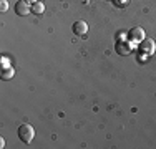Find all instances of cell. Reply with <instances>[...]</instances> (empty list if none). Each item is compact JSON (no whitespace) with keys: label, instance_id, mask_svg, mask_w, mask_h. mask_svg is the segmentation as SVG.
Instances as JSON below:
<instances>
[{"label":"cell","instance_id":"277c9868","mask_svg":"<svg viewBox=\"0 0 156 149\" xmlns=\"http://www.w3.org/2000/svg\"><path fill=\"white\" fill-rule=\"evenodd\" d=\"M115 50H116V53L120 55H129L133 50V43L129 42V40H120V42H116V45H115Z\"/></svg>","mask_w":156,"mask_h":149},{"label":"cell","instance_id":"30bf717a","mask_svg":"<svg viewBox=\"0 0 156 149\" xmlns=\"http://www.w3.org/2000/svg\"><path fill=\"white\" fill-rule=\"evenodd\" d=\"M113 2H115L116 7H126L129 3V0H113Z\"/></svg>","mask_w":156,"mask_h":149},{"label":"cell","instance_id":"ba28073f","mask_svg":"<svg viewBox=\"0 0 156 149\" xmlns=\"http://www.w3.org/2000/svg\"><path fill=\"white\" fill-rule=\"evenodd\" d=\"M45 12V5H43L42 2H35V3H32V13H35V15H40V13H43Z\"/></svg>","mask_w":156,"mask_h":149},{"label":"cell","instance_id":"8fae6325","mask_svg":"<svg viewBox=\"0 0 156 149\" xmlns=\"http://www.w3.org/2000/svg\"><path fill=\"white\" fill-rule=\"evenodd\" d=\"M0 147H5V139L3 137H0Z\"/></svg>","mask_w":156,"mask_h":149},{"label":"cell","instance_id":"7a4b0ae2","mask_svg":"<svg viewBox=\"0 0 156 149\" xmlns=\"http://www.w3.org/2000/svg\"><path fill=\"white\" fill-rule=\"evenodd\" d=\"M144 38H146V36H144V30L141 27H133L128 32V35H126V40H129L131 43H140V42H143Z\"/></svg>","mask_w":156,"mask_h":149},{"label":"cell","instance_id":"3957f363","mask_svg":"<svg viewBox=\"0 0 156 149\" xmlns=\"http://www.w3.org/2000/svg\"><path fill=\"white\" fill-rule=\"evenodd\" d=\"M138 50L141 51V53H144V55H153L154 51H156V43H154V40L144 38L143 42L138 43Z\"/></svg>","mask_w":156,"mask_h":149},{"label":"cell","instance_id":"52a82bcc","mask_svg":"<svg viewBox=\"0 0 156 149\" xmlns=\"http://www.w3.org/2000/svg\"><path fill=\"white\" fill-rule=\"evenodd\" d=\"M13 74H15V70H13L12 66H3L2 71H0V78H2L3 81H7V80H10Z\"/></svg>","mask_w":156,"mask_h":149},{"label":"cell","instance_id":"7c38bea8","mask_svg":"<svg viewBox=\"0 0 156 149\" xmlns=\"http://www.w3.org/2000/svg\"><path fill=\"white\" fill-rule=\"evenodd\" d=\"M25 2H27V3H30V5H32V3H35V2H38V0H25Z\"/></svg>","mask_w":156,"mask_h":149},{"label":"cell","instance_id":"5b68a950","mask_svg":"<svg viewBox=\"0 0 156 149\" xmlns=\"http://www.w3.org/2000/svg\"><path fill=\"white\" fill-rule=\"evenodd\" d=\"M30 12H32V7H30V3H27L25 0H18V2L15 3V13L17 15L23 17V15H27Z\"/></svg>","mask_w":156,"mask_h":149},{"label":"cell","instance_id":"9c48e42d","mask_svg":"<svg viewBox=\"0 0 156 149\" xmlns=\"http://www.w3.org/2000/svg\"><path fill=\"white\" fill-rule=\"evenodd\" d=\"M7 10H9V2L7 0H0V12L5 13Z\"/></svg>","mask_w":156,"mask_h":149},{"label":"cell","instance_id":"6da1fadb","mask_svg":"<svg viewBox=\"0 0 156 149\" xmlns=\"http://www.w3.org/2000/svg\"><path fill=\"white\" fill-rule=\"evenodd\" d=\"M33 136H35V129H33L32 124H27V123H23V124L18 128V137H20L22 143H25V144L32 143Z\"/></svg>","mask_w":156,"mask_h":149},{"label":"cell","instance_id":"8992f818","mask_svg":"<svg viewBox=\"0 0 156 149\" xmlns=\"http://www.w3.org/2000/svg\"><path fill=\"white\" fill-rule=\"evenodd\" d=\"M87 32H88V25H87V22H83V20H76L75 23H73V33H75V35H85Z\"/></svg>","mask_w":156,"mask_h":149}]
</instances>
